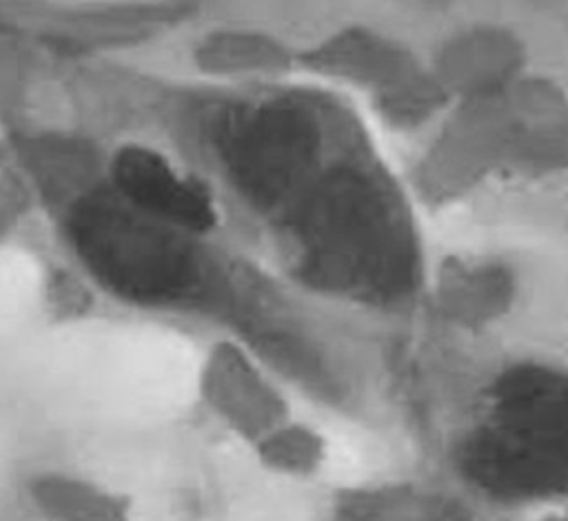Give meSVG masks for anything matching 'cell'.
Masks as SVG:
<instances>
[{
	"label": "cell",
	"mask_w": 568,
	"mask_h": 521,
	"mask_svg": "<svg viewBox=\"0 0 568 521\" xmlns=\"http://www.w3.org/2000/svg\"><path fill=\"white\" fill-rule=\"evenodd\" d=\"M453 466L466 488L493 503H568V366H501L455 439Z\"/></svg>",
	"instance_id": "obj_2"
},
{
	"label": "cell",
	"mask_w": 568,
	"mask_h": 521,
	"mask_svg": "<svg viewBox=\"0 0 568 521\" xmlns=\"http://www.w3.org/2000/svg\"><path fill=\"white\" fill-rule=\"evenodd\" d=\"M415 204L368 155L324 162L282 213L297 275L335 299L408 308L430 270Z\"/></svg>",
	"instance_id": "obj_1"
},
{
	"label": "cell",
	"mask_w": 568,
	"mask_h": 521,
	"mask_svg": "<svg viewBox=\"0 0 568 521\" xmlns=\"http://www.w3.org/2000/svg\"><path fill=\"white\" fill-rule=\"evenodd\" d=\"M257 463L280 477L304 479L322 470L328 448L324 435L295 415L248 446Z\"/></svg>",
	"instance_id": "obj_13"
},
{
	"label": "cell",
	"mask_w": 568,
	"mask_h": 521,
	"mask_svg": "<svg viewBox=\"0 0 568 521\" xmlns=\"http://www.w3.org/2000/svg\"><path fill=\"white\" fill-rule=\"evenodd\" d=\"M426 62L453 102L497 98L528 73L524 40L497 22L453 31Z\"/></svg>",
	"instance_id": "obj_9"
},
{
	"label": "cell",
	"mask_w": 568,
	"mask_h": 521,
	"mask_svg": "<svg viewBox=\"0 0 568 521\" xmlns=\"http://www.w3.org/2000/svg\"><path fill=\"white\" fill-rule=\"evenodd\" d=\"M424 297L433 315L448 328L484 333L515 308L519 275L499 255L455 253L430 266Z\"/></svg>",
	"instance_id": "obj_8"
},
{
	"label": "cell",
	"mask_w": 568,
	"mask_h": 521,
	"mask_svg": "<svg viewBox=\"0 0 568 521\" xmlns=\"http://www.w3.org/2000/svg\"><path fill=\"white\" fill-rule=\"evenodd\" d=\"M331 521H470L464 501L442 488L384 479L342 488L331 505Z\"/></svg>",
	"instance_id": "obj_11"
},
{
	"label": "cell",
	"mask_w": 568,
	"mask_h": 521,
	"mask_svg": "<svg viewBox=\"0 0 568 521\" xmlns=\"http://www.w3.org/2000/svg\"><path fill=\"white\" fill-rule=\"evenodd\" d=\"M111 186L146 213L193 235H202L215 224L209 193L153 149L124 146L113 160Z\"/></svg>",
	"instance_id": "obj_10"
},
{
	"label": "cell",
	"mask_w": 568,
	"mask_h": 521,
	"mask_svg": "<svg viewBox=\"0 0 568 521\" xmlns=\"http://www.w3.org/2000/svg\"><path fill=\"white\" fill-rule=\"evenodd\" d=\"M67 237L84 270L104 290L138 306L180 304L204 279L197 235L146 213L113 186L73 202Z\"/></svg>",
	"instance_id": "obj_3"
},
{
	"label": "cell",
	"mask_w": 568,
	"mask_h": 521,
	"mask_svg": "<svg viewBox=\"0 0 568 521\" xmlns=\"http://www.w3.org/2000/svg\"><path fill=\"white\" fill-rule=\"evenodd\" d=\"M501 100L510 129L506 177L544 182L568 175V91L528 71Z\"/></svg>",
	"instance_id": "obj_7"
},
{
	"label": "cell",
	"mask_w": 568,
	"mask_h": 521,
	"mask_svg": "<svg viewBox=\"0 0 568 521\" xmlns=\"http://www.w3.org/2000/svg\"><path fill=\"white\" fill-rule=\"evenodd\" d=\"M195 390L204 410L244 446L293 417L273 375L235 341H217L204 353Z\"/></svg>",
	"instance_id": "obj_6"
},
{
	"label": "cell",
	"mask_w": 568,
	"mask_h": 521,
	"mask_svg": "<svg viewBox=\"0 0 568 521\" xmlns=\"http://www.w3.org/2000/svg\"><path fill=\"white\" fill-rule=\"evenodd\" d=\"M27 499L44 521H133L122 490L73 470L36 472L27 481Z\"/></svg>",
	"instance_id": "obj_12"
},
{
	"label": "cell",
	"mask_w": 568,
	"mask_h": 521,
	"mask_svg": "<svg viewBox=\"0 0 568 521\" xmlns=\"http://www.w3.org/2000/svg\"><path fill=\"white\" fill-rule=\"evenodd\" d=\"M501 95L453 102L435 120L410 171L408 191L417 206L448 211L506 177L510 129Z\"/></svg>",
	"instance_id": "obj_5"
},
{
	"label": "cell",
	"mask_w": 568,
	"mask_h": 521,
	"mask_svg": "<svg viewBox=\"0 0 568 521\" xmlns=\"http://www.w3.org/2000/svg\"><path fill=\"white\" fill-rule=\"evenodd\" d=\"M566 177H568V175H566Z\"/></svg>",
	"instance_id": "obj_14"
},
{
	"label": "cell",
	"mask_w": 568,
	"mask_h": 521,
	"mask_svg": "<svg viewBox=\"0 0 568 521\" xmlns=\"http://www.w3.org/2000/svg\"><path fill=\"white\" fill-rule=\"evenodd\" d=\"M220 151L237 191L277 215L326 162L320 118L288 100H268L229 115Z\"/></svg>",
	"instance_id": "obj_4"
}]
</instances>
